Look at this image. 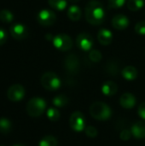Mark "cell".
<instances>
[{"label": "cell", "mask_w": 145, "mask_h": 146, "mask_svg": "<svg viewBox=\"0 0 145 146\" xmlns=\"http://www.w3.org/2000/svg\"><path fill=\"white\" fill-rule=\"evenodd\" d=\"M41 84L43 87L48 91H56L61 86V80L56 74L46 72L41 77Z\"/></svg>", "instance_id": "4"}, {"label": "cell", "mask_w": 145, "mask_h": 146, "mask_svg": "<svg viewBox=\"0 0 145 146\" xmlns=\"http://www.w3.org/2000/svg\"><path fill=\"white\" fill-rule=\"evenodd\" d=\"M112 25L117 30H124L129 26V20L124 15H116L112 19Z\"/></svg>", "instance_id": "12"}, {"label": "cell", "mask_w": 145, "mask_h": 146, "mask_svg": "<svg viewBox=\"0 0 145 146\" xmlns=\"http://www.w3.org/2000/svg\"><path fill=\"white\" fill-rule=\"evenodd\" d=\"M46 108L45 101L41 98H33L26 104V112L32 117L40 116Z\"/></svg>", "instance_id": "3"}, {"label": "cell", "mask_w": 145, "mask_h": 146, "mask_svg": "<svg viewBox=\"0 0 145 146\" xmlns=\"http://www.w3.org/2000/svg\"><path fill=\"white\" fill-rule=\"evenodd\" d=\"M37 20L40 25L44 27H49L56 22V15L55 12L50 9H42L38 12L37 15Z\"/></svg>", "instance_id": "6"}, {"label": "cell", "mask_w": 145, "mask_h": 146, "mask_svg": "<svg viewBox=\"0 0 145 146\" xmlns=\"http://www.w3.org/2000/svg\"><path fill=\"white\" fill-rule=\"evenodd\" d=\"M89 58L93 62H99L103 58L102 53L97 50H91L89 53Z\"/></svg>", "instance_id": "26"}, {"label": "cell", "mask_w": 145, "mask_h": 146, "mask_svg": "<svg viewBox=\"0 0 145 146\" xmlns=\"http://www.w3.org/2000/svg\"><path fill=\"white\" fill-rule=\"evenodd\" d=\"M85 133L90 138H95L97 135V130L93 126H89L85 128Z\"/></svg>", "instance_id": "30"}, {"label": "cell", "mask_w": 145, "mask_h": 146, "mask_svg": "<svg viewBox=\"0 0 145 146\" xmlns=\"http://www.w3.org/2000/svg\"><path fill=\"white\" fill-rule=\"evenodd\" d=\"M135 32L139 35H145V21H140L135 25Z\"/></svg>", "instance_id": "28"}, {"label": "cell", "mask_w": 145, "mask_h": 146, "mask_svg": "<svg viewBox=\"0 0 145 146\" xmlns=\"http://www.w3.org/2000/svg\"><path fill=\"white\" fill-rule=\"evenodd\" d=\"M14 20V15L12 12L7 9H3L0 11V21L5 23H9Z\"/></svg>", "instance_id": "24"}, {"label": "cell", "mask_w": 145, "mask_h": 146, "mask_svg": "<svg viewBox=\"0 0 145 146\" xmlns=\"http://www.w3.org/2000/svg\"><path fill=\"white\" fill-rule=\"evenodd\" d=\"M64 66L66 70L71 74H75L79 70V60L75 54H69L64 60Z\"/></svg>", "instance_id": "9"}, {"label": "cell", "mask_w": 145, "mask_h": 146, "mask_svg": "<svg viewBox=\"0 0 145 146\" xmlns=\"http://www.w3.org/2000/svg\"><path fill=\"white\" fill-rule=\"evenodd\" d=\"M48 3L56 10H63L68 5V0H48Z\"/></svg>", "instance_id": "20"}, {"label": "cell", "mask_w": 145, "mask_h": 146, "mask_svg": "<svg viewBox=\"0 0 145 146\" xmlns=\"http://www.w3.org/2000/svg\"><path fill=\"white\" fill-rule=\"evenodd\" d=\"M7 38H8V34L6 31L0 28V46L3 45L7 41Z\"/></svg>", "instance_id": "32"}, {"label": "cell", "mask_w": 145, "mask_h": 146, "mask_svg": "<svg viewBox=\"0 0 145 146\" xmlns=\"http://www.w3.org/2000/svg\"><path fill=\"white\" fill-rule=\"evenodd\" d=\"M68 102H69V98L66 95H63V94L57 95L56 97L53 98V101H52L53 104L58 108L65 107L68 104Z\"/></svg>", "instance_id": "19"}, {"label": "cell", "mask_w": 145, "mask_h": 146, "mask_svg": "<svg viewBox=\"0 0 145 146\" xmlns=\"http://www.w3.org/2000/svg\"><path fill=\"white\" fill-rule=\"evenodd\" d=\"M91 116L98 121H107L112 115V110L106 104L103 102H96L90 107Z\"/></svg>", "instance_id": "2"}, {"label": "cell", "mask_w": 145, "mask_h": 146, "mask_svg": "<svg viewBox=\"0 0 145 146\" xmlns=\"http://www.w3.org/2000/svg\"><path fill=\"white\" fill-rule=\"evenodd\" d=\"M70 127L75 132H81L85 129V120L84 115L80 111H75L73 112L69 120Z\"/></svg>", "instance_id": "7"}, {"label": "cell", "mask_w": 145, "mask_h": 146, "mask_svg": "<svg viewBox=\"0 0 145 146\" xmlns=\"http://www.w3.org/2000/svg\"><path fill=\"white\" fill-rule=\"evenodd\" d=\"M122 76L126 80H133L138 77V70L135 67L133 66H126L123 68L122 72Z\"/></svg>", "instance_id": "17"}, {"label": "cell", "mask_w": 145, "mask_h": 146, "mask_svg": "<svg viewBox=\"0 0 145 146\" xmlns=\"http://www.w3.org/2000/svg\"><path fill=\"white\" fill-rule=\"evenodd\" d=\"M68 2H70V3H77V2H79V0H68Z\"/></svg>", "instance_id": "34"}, {"label": "cell", "mask_w": 145, "mask_h": 146, "mask_svg": "<svg viewBox=\"0 0 145 146\" xmlns=\"http://www.w3.org/2000/svg\"><path fill=\"white\" fill-rule=\"evenodd\" d=\"M126 0H109V7L111 9H120L121 8Z\"/></svg>", "instance_id": "29"}, {"label": "cell", "mask_w": 145, "mask_h": 146, "mask_svg": "<svg viewBox=\"0 0 145 146\" xmlns=\"http://www.w3.org/2000/svg\"><path fill=\"white\" fill-rule=\"evenodd\" d=\"M85 19L91 25H100L104 21L105 10L103 4L97 0H91L85 6Z\"/></svg>", "instance_id": "1"}, {"label": "cell", "mask_w": 145, "mask_h": 146, "mask_svg": "<svg viewBox=\"0 0 145 146\" xmlns=\"http://www.w3.org/2000/svg\"><path fill=\"white\" fill-rule=\"evenodd\" d=\"M11 130V122L7 118H0V133H8Z\"/></svg>", "instance_id": "23"}, {"label": "cell", "mask_w": 145, "mask_h": 146, "mask_svg": "<svg viewBox=\"0 0 145 146\" xmlns=\"http://www.w3.org/2000/svg\"><path fill=\"white\" fill-rule=\"evenodd\" d=\"M93 43V38L87 33H81L76 38V44L78 48L85 51L91 50Z\"/></svg>", "instance_id": "8"}, {"label": "cell", "mask_w": 145, "mask_h": 146, "mask_svg": "<svg viewBox=\"0 0 145 146\" xmlns=\"http://www.w3.org/2000/svg\"><path fill=\"white\" fill-rule=\"evenodd\" d=\"M39 146H57V140L53 136H46L40 140Z\"/></svg>", "instance_id": "25"}, {"label": "cell", "mask_w": 145, "mask_h": 146, "mask_svg": "<svg viewBox=\"0 0 145 146\" xmlns=\"http://www.w3.org/2000/svg\"><path fill=\"white\" fill-rule=\"evenodd\" d=\"M120 104L125 109H132L136 104V98L132 93L126 92L121 95L120 98Z\"/></svg>", "instance_id": "14"}, {"label": "cell", "mask_w": 145, "mask_h": 146, "mask_svg": "<svg viewBox=\"0 0 145 146\" xmlns=\"http://www.w3.org/2000/svg\"><path fill=\"white\" fill-rule=\"evenodd\" d=\"M14 146H24V145H14Z\"/></svg>", "instance_id": "35"}, {"label": "cell", "mask_w": 145, "mask_h": 146, "mask_svg": "<svg viewBox=\"0 0 145 146\" xmlns=\"http://www.w3.org/2000/svg\"><path fill=\"white\" fill-rule=\"evenodd\" d=\"M47 117L52 121H56L57 120H59L60 118V113L56 109L54 108H50L47 110Z\"/></svg>", "instance_id": "27"}, {"label": "cell", "mask_w": 145, "mask_h": 146, "mask_svg": "<svg viewBox=\"0 0 145 146\" xmlns=\"http://www.w3.org/2000/svg\"><path fill=\"white\" fill-rule=\"evenodd\" d=\"M118 91V86L114 81H106L102 86V92L108 97L114 96Z\"/></svg>", "instance_id": "16"}, {"label": "cell", "mask_w": 145, "mask_h": 146, "mask_svg": "<svg viewBox=\"0 0 145 146\" xmlns=\"http://www.w3.org/2000/svg\"><path fill=\"white\" fill-rule=\"evenodd\" d=\"M144 0H128L127 7L132 11H138L144 6Z\"/></svg>", "instance_id": "21"}, {"label": "cell", "mask_w": 145, "mask_h": 146, "mask_svg": "<svg viewBox=\"0 0 145 146\" xmlns=\"http://www.w3.org/2000/svg\"><path fill=\"white\" fill-rule=\"evenodd\" d=\"M132 134V133L131 131H129V130H123V131L121 132L120 137H121V140H123V141H127V140H129V139H131Z\"/></svg>", "instance_id": "31"}, {"label": "cell", "mask_w": 145, "mask_h": 146, "mask_svg": "<svg viewBox=\"0 0 145 146\" xmlns=\"http://www.w3.org/2000/svg\"><path fill=\"white\" fill-rule=\"evenodd\" d=\"M97 40L102 45L110 44L113 40L112 32L108 29H105V28L99 30V32L97 33Z\"/></svg>", "instance_id": "13"}, {"label": "cell", "mask_w": 145, "mask_h": 146, "mask_svg": "<svg viewBox=\"0 0 145 146\" xmlns=\"http://www.w3.org/2000/svg\"><path fill=\"white\" fill-rule=\"evenodd\" d=\"M11 36L16 40H22L28 35V31L26 26L21 23H16L11 26L9 29Z\"/></svg>", "instance_id": "11"}, {"label": "cell", "mask_w": 145, "mask_h": 146, "mask_svg": "<svg viewBox=\"0 0 145 146\" xmlns=\"http://www.w3.org/2000/svg\"><path fill=\"white\" fill-rule=\"evenodd\" d=\"M138 115L139 116L145 120V103H142L139 107H138Z\"/></svg>", "instance_id": "33"}, {"label": "cell", "mask_w": 145, "mask_h": 146, "mask_svg": "<svg viewBox=\"0 0 145 146\" xmlns=\"http://www.w3.org/2000/svg\"><path fill=\"white\" fill-rule=\"evenodd\" d=\"M81 9L78 5H71L68 9V16L73 21H78L81 18Z\"/></svg>", "instance_id": "18"}, {"label": "cell", "mask_w": 145, "mask_h": 146, "mask_svg": "<svg viewBox=\"0 0 145 146\" xmlns=\"http://www.w3.org/2000/svg\"><path fill=\"white\" fill-rule=\"evenodd\" d=\"M0 146H4V145H0Z\"/></svg>", "instance_id": "36"}, {"label": "cell", "mask_w": 145, "mask_h": 146, "mask_svg": "<svg viewBox=\"0 0 145 146\" xmlns=\"http://www.w3.org/2000/svg\"><path fill=\"white\" fill-rule=\"evenodd\" d=\"M131 132L132 135L137 139H144L145 138V122L138 121L132 125Z\"/></svg>", "instance_id": "15"}, {"label": "cell", "mask_w": 145, "mask_h": 146, "mask_svg": "<svg viewBox=\"0 0 145 146\" xmlns=\"http://www.w3.org/2000/svg\"><path fill=\"white\" fill-rule=\"evenodd\" d=\"M8 98L13 102L21 100L25 96V89L21 85L15 84L11 86L7 92Z\"/></svg>", "instance_id": "10"}, {"label": "cell", "mask_w": 145, "mask_h": 146, "mask_svg": "<svg viewBox=\"0 0 145 146\" xmlns=\"http://www.w3.org/2000/svg\"><path fill=\"white\" fill-rule=\"evenodd\" d=\"M52 43L55 48L61 51L69 50L73 47V40L71 37L66 33H59L56 35L53 38Z\"/></svg>", "instance_id": "5"}, {"label": "cell", "mask_w": 145, "mask_h": 146, "mask_svg": "<svg viewBox=\"0 0 145 146\" xmlns=\"http://www.w3.org/2000/svg\"><path fill=\"white\" fill-rule=\"evenodd\" d=\"M106 71L109 74H111L112 76H115L119 73V65L115 62L109 61V62L106 65Z\"/></svg>", "instance_id": "22"}]
</instances>
